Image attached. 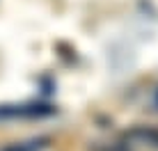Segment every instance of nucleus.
<instances>
[{
  "label": "nucleus",
  "mask_w": 158,
  "mask_h": 151,
  "mask_svg": "<svg viewBox=\"0 0 158 151\" xmlns=\"http://www.w3.org/2000/svg\"><path fill=\"white\" fill-rule=\"evenodd\" d=\"M48 137H35V140H28V142H16V144H9L7 149L2 151H41L46 147Z\"/></svg>",
  "instance_id": "f257e3e1"
},
{
  "label": "nucleus",
  "mask_w": 158,
  "mask_h": 151,
  "mask_svg": "<svg viewBox=\"0 0 158 151\" xmlns=\"http://www.w3.org/2000/svg\"><path fill=\"white\" fill-rule=\"evenodd\" d=\"M131 137H138L140 142H147V144L158 149V131H154V128H135L131 133Z\"/></svg>",
  "instance_id": "f03ea898"
}]
</instances>
